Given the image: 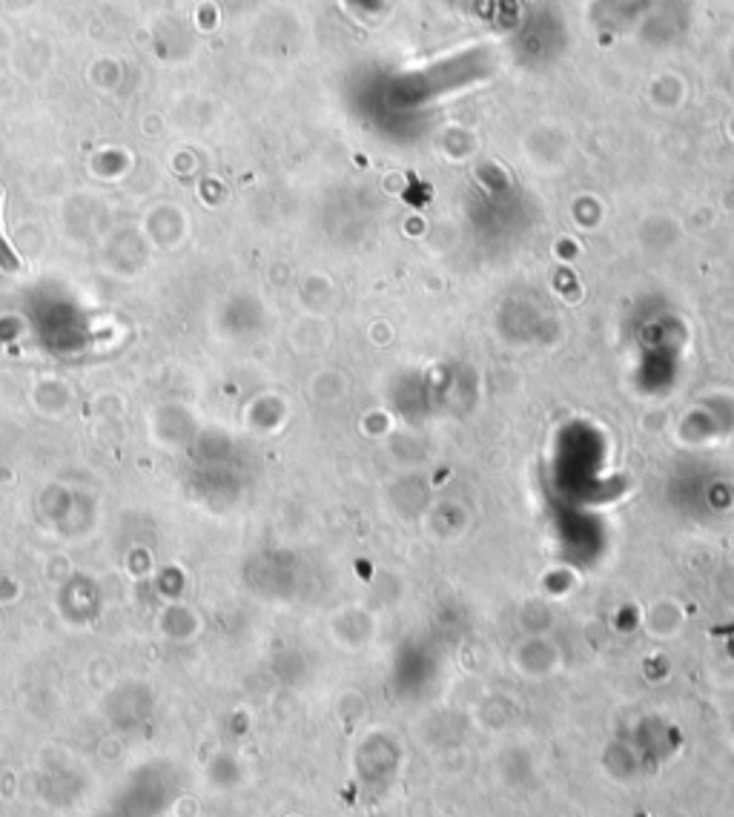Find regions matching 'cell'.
Segmentation results:
<instances>
[{"label": "cell", "instance_id": "6da1fadb", "mask_svg": "<svg viewBox=\"0 0 734 817\" xmlns=\"http://www.w3.org/2000/svg\"><path fill=\"white\" fill-rule=\"evenodd\" d=\"M0 267H3V270H15V267H18V258L9 250V244H6L3 233H0Z\"/></svg>", "mask_w": 734, "mask_h": 817}]
</instances>
